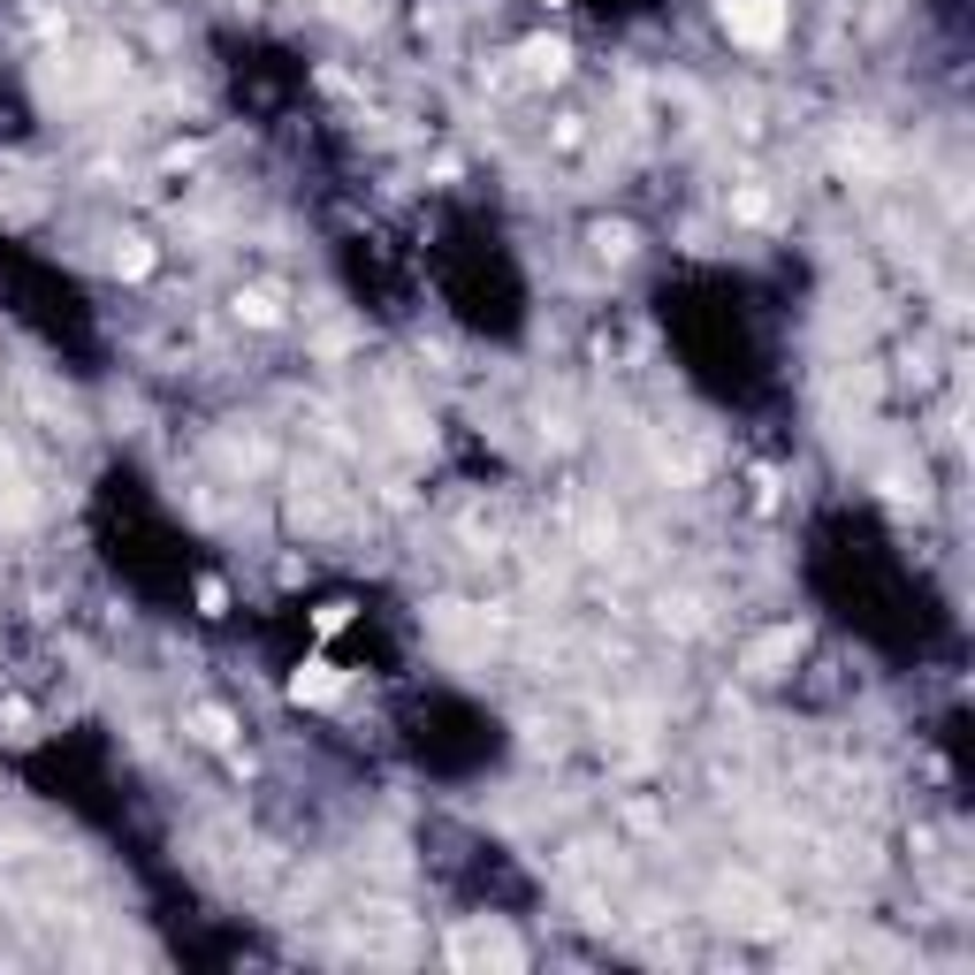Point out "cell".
I'll use <instances>...</instances> for the list:
<instances>
[{
	"mask_svg": "<svg viewBox=\"0 0 975 975\" xmlns=\"http://www.w3.org/2000/svg\"><path fill=\"white\" fill-rule=\"evenodd\" d=\"M335 693H343V670H335L328 655L298 663V678H290V701H335Z\"/></svg>",
	"mask_w": 975,
	"mask_h": 975,
	"instance_id": "obj_2",
	"label": "cell"
},
{
	"mask_svg": "<svg viewBox=\"0 0 975 975\" xmlns=\"http://www.w3.org/2000/svg\"><path fill=\"white\" fill-rule=\"evenodd\" d=\"M595 252H603V260H633V229H626V221H603V229H595Z\"/></svg>",
	"mask_w": 975,
	"mask_h": 975,
	"instance_id": "obj_6",
	"label": "cell"
},
{
	"mask_svg": "<svg viewBox=\"0 0 975 975\" xmlns=\"http://www.w3.org/2000/svg\"><path fill=\"white\" fill-rule=\"evenodd\" d=\"M793 655H801V626H778L770 641L747 649V670H755V678H778V663H793Z\"/></svg>",
	"mask_w": 975,
	"mask_h": 975,
	"instance_id": "obj_3",
	"label": "cell"
},
{
	"mask_svg": "<svg viewBox=\"0 0 975 975\" xmlns=\"http://www.w3.org/2000/svg\"><path fill=\"white\" fill-rule=\"evenodd\" d=\"M564 61H572L564 38H534V46H526V69H534V77H564Z\"/></svg>",
	"mask_w": 975,
	"mask_h": 975,
	"instance_id": "obj_5",
	"label": "cell"
},
{
	"mask_svg": "<svg viewBox=\"0 0 975 975\" xmlns=\"http://www.w3.org/2000/svg\"><path fill=\"white\" fill-rule=\"evenodd\" d=\"M191 739H198V747H229V739H237V716H229V709H191Z\"/></svg>",
	"mask_w": 975,
	"mask_h": 975,
	"instance_id": "obj_4",
	"label": "cell"
},
{
	"mask_svg": "<svg viewBox=\"0 0 975 975\" xmlns=\"http://www.w3.org/2000/svg\"><path fill=\"white\" fill-rule=\"evenodd\" d=\"M541 8H564V0H541Z\"/></svg>",
	"mask_w": 975,
	"mask_h": 975,
	"instance_id": "obj_8",
	"label": "cell"
},
{
	"mask_svg": "<svg viewBox=\"0 0 975 975\" xmlns=\"http://www.w3.org/2000/svg\"><path fill=\"white\" fill-rule=\"evenodd\" d=\"M724 31L747 46H778L785 31V0H724Z\"/></svg>",
	"mask_w": 975,
	"mask_h": 975,
	"instance_id": "obj_1",
	"label": "cell"
},
{
	"mask_svg": "<svg viewBox=\"0 0 975 975\" xmlns=\"http://www.w3.org/2000/svg\"><path fill=\"white\" fill-rule=\"evenodd\" d=\"M343 618H351V603H321V610H313V626H321V633H343Z\"/></svg>",
	"mask_w": 975,
	"mask_h": 975,
	"instance_id": "obj_7",
	"label": "cell"
}]
</instances>
